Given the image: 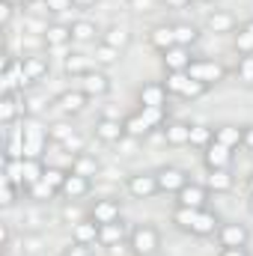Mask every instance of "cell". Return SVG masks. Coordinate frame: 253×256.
Masks as SVG:
<instances>
[{
    "instance_id": "1",
    "label": "cell",
    "mask_w": 253,
    "mask_h": 256,
    "mask_svg": "<svg viewBox=\"0 0 253 256\" xmlns=\"http://www.w3.org/2000/svg\"><path fill=\"white\" fill-rule=\"evenodd\" d=\"M173 224H176L179 230L190 232V236H212V232L220 230L218 214L208 212V208H179V206H176V212H173Z\"/></svg>"
},
{
    "instance_id": "2",
    "label": "cell",
    "mask_w": 253,
    "mask_h": 256,
    "mask_svg": "<svg viewBox=\"0 0 253 256\" xmlns=\"http://www.w3.org/2000/svg\"><path fill=\"white\" fill-rule=\"evenodd\" d=\"M167 120V108H140L131 116H126V137H146L149 131L164 126Z\"/></svg>"
},
{
    "instance_id": "3",
    "label": "cell",
    "mask_w": 253,
    "mask_h": 256,
    "mask_svg": "<svg viewBox=\"0 0 253 256\" xmlns=\"http://www.w3.org/2000/svg\"><path fill=\"white\" fill-rule=\"evenodd\" d=\"M128 248L134 256H155L161 250V232L152 224H140L128 236Z\"/></svg>"
},
{
    "instance_id": "4",
    "label": "cell",
    "mask_w": 253,
    "mask_h": 256,
    "mask_svg": "<svg viewBox=\"0 0 253 256\" xmlns=\"http://www.w3.org/2000/svg\"><path fill=\"white\" fill-rule=\"evenodd\" d=\"M164 86H167L170 96H179V98H200V96L208 92V86L200 84V80H194L188 72H167Z\"/></svg>"
},
{
    "instance_id": "5",
    "label": "cell",
    "mask_w": 253,
    "mask_h": 256,
    "mask_svg": "<svg viewBox=\"0 0 253 256\" xmlns=\"http://www.w3.org/2000/svg\"><path fill=\"white\" fill-rule=\"evenodd\" d=\"M188 74L194 80H200V84H206L208 90L212 86H218L224 78H226V68L220 63H214V60H206V57H194V63L188 66Z\"/></svg>"
},
{
    "instance_id": "6",
    "label": "cell",
    "mask_w": 253,
    "mask_h": 256,
    "mask_svg": "<svg viewBox=\"0 0 253 256\" xmlns=\"http://www.w3.org/2000/svg\"><path fill=\"white\" fill-rule=\"evenodd\" d=\"M126 188L134 200H149V196L161 194V188H158V173H131Z\"/></svg>"
},
{
    "instance_id": "7",
    "label": "cell",
    "mask_w": 253,
    "mask_h": 256,
    "mask_svg": "<svg viewBox=\"0 0 253 256\" xmlns=\"http://www.w3.org/2000/svg\"><path fill=\"white\" fill-rule=\"evenodd\" d=\"M90 218L102 226V224H116L122 220V208H120V200L114 196H104V200H96L92 208H90Z\"/></svg>"
},
{
    "instance_id": "8",
    "label": "cell",
    "mask_w": 253,
    "mask_h": 256,
    "mask_svg": "<svg viewBox=\"0 0 253 256\" xmlns=\"http://www.w3.org/2000/svg\"><path fill=\"white\" fill-rule=\"evenodd\" d=\"M202 161H206L208 170H230V164H232V149L224 146V143H218V140H212V143L202 149Z\"/></svg>"
},
{
    "instance_id": "9",
    "label": "cell",
    "mask_w": 253,
    "mask_h": 256,
    "mask_svg": "<svg viewBox=\"0 0 253 256\" xmlns=\"http://www.w3.org/2000/svg\"><path fill=\"white\" fill-rule=\"evenodd\" d=\"M176 206L179 208H206L208 206V188L196 185V182H188L182 191L176 194Z\"/></svg>"
},
{
    "instance_id": "10",
    "label": "cell",
    "mask_w": 253,
    "mask_h": 256,
    "mask_svg": "<svg viewBox=\"0 0 253 256\" xmlns=\"http://www.w3.org/2000/svg\"><path fill=\"white\" fill-rule=\"evenodd\" d=\"M248 238H250V232L244 224H220V230H218L220 248H248Z\"/></svg>"
},
{
    "instance_id": "11",
    "label": "cell",
    "mask_w": 253,
    "mask_h": 256,
    "mask_svg": "<svg viewBox=\"0 0 253 256\" xmlns=\"http://www.w3.org/2000/svg\"><path fill=\"white\" fill-rule=\"evenodd\" d=\"M188 182H190L188 173L179 170V167H164V170H158V188H161V194H179Z\"/></svg>"
},
{
    "instance_id": "12",
    "label": "cell",
    "mask_w": 253,
    "mask_h": 256,
    "mask_svg": "<svg viewBox=\"0 0 253 256\" xmlns=\"http://www.w3.org/2000/svg\"><path fill=\"white\" fill-rule=\"evenodd\" d=\"M167 86L164 80H152V84H143L140 90V108H167Z\"/></svg>"
},
{
    "instance_id": "13",
    "label": "cell",
    "mask_w": 253,
    "mask_h": 256,
    "mask_svg": "<svg viewBox=\"0 0 253 256\" xmlns=\"http://www.w3.org/2000/svg\"><path fill=\"white\" fill-rule=\"evenodd\" d=\"M90 188H92V179H90V176H84V173H78V170H68L60 194L68 196V200H80V196L90 194Z\"/></svg>"
},
{
    "instance_id": "14",
    "label": "cell",
    "mask_w": 253,
    "mask_h": 256,
    "mask_svg": "<svg viewBox=\"0 0 253 256\" xmlns=\"http://www.w3.org/2000/svg\"><path fill=\"white\" fill-rule=\"evenodd\" d=\"M80 90H84L86 96H104V92L110 90V78H108L104 72H98V68H90V72L80 78Z\"/></svg>"
},
{
    "instance_id": "15",
    "label": "cell",
    "mask_w": 253,
    "mask_h": 256,
    "mask_svg": "<svg viewBox=\"0 0 253 256\" xmlns=\"http://www.w3.org/2000/svg\"><path fill=\"white\" fill-rule=\"evenodd\" d=\"M42 74H48V60L45 57H24L21 60V86L36 84Z\"/></svg>"
},
{
    "instance_id": "16",
    "label": "cell",
    "mask_w": 253,
    "mask_h": 256,
    "mask_svg": "<svg viewBox=\"0 0 253 256\" xmlns=\"http://www.w3.org/2000/svg\"><path fill=\"white\" fill-rule=\"evenodd\" d=\"M96 137H98V140H104V143H120V140L126 137V122L104 116V120H98V122H96Z\"/></svg>"
},
{
    "instance_id": "17",
    "label": "cell",
    "mask_w": 253,
    "mask_h": 256,
    "mask_svg": "<svg viewBox=\"0 0 253 256\" xmlns=\"http://www.w3.org/2000/svg\"><path fill=\"white\" fill-rule=\"evenodd\" d=\"M42 176H45V164L39 158H24L21 161V176H18V185L21 188H33Z\"/></svg>"
},
{
    "instance_id": "18",
    "label": "cell",
    "mask_w": 253,
    "mask_h": 256,
    "mask_svg": "<svg viewBox=\"0 0 253 256\" xmlns=\"http://www.w3.org/2000/svg\"><path fill=\"white\" fill-rule=\"evenodd\" d=\"M21 114H24V104H21L18 92H3V102H0V122L9 128Z\"/></svg>"
},
{
    "instance_id": "19",
    "label": "cell",
    "mask_w": 253,
    "mask_h": 256,
    "mask_svg": "<svg viewBox=\"0 0 253 256\" xmlns=\"http://www.w3.org/2000/svg\"><path fill=\"white\" fill-rule=\"evenodd\" d=\"M86 92L84 90H68V92H63V96H57V108L63 110V114H68V116H74V114H80L84 108H86Z\"/></svg>"
},
{
    "instance_id": "20",
    "label": "cell",
    "mask_w": 253,
    "mask_h": 256,
    "mask_svg": "<svg viewBox=\"0 0 253 256\" xmlns=\"http://www.w3.org/2000/svg\"><path fill=\"white\" fill-rule=\"evenodd\" d=\"M190 63H194V57H190V48L176 45V48L164 51V68H167V72H188Z\"/></svg>"
},
{
    "instance_id": "21",
    "label": "cell",
    "mask_w": 253,
    "mask_h": 256,
    "mask_svg": "<svg viewBox=\"0 0 253 256\" xmlns=\"http://www.w3.org/2000/svg\"><path fill=\"white\" fill-rule=\"evenodd\" d=\"M122 236H126L122 220H116V224H102V226H98V244H102V248H116V244L122 242Z\"/></svg>"
},
{
    "instance_id": "22",
    "label": "cell",
    "mask_w": 253,
    "mask_h": 256,
    "mask_svg": "<svg viewBox=\"0 0 253 256\" xmlns=\"http://www.w3.org/2000/svg\"><path fill=\"white\" fill-rule=\"evenodd\" d=\"M214 140L224 143V146H230V149H238V146H244V128L220 126V128H214Z\"/></svg>"
},
{
    "instance_id": "23",
    "label": "cell",
    "mask_w": 253,
    "mask_h": 256,
    "mask_svg": "<svg viewBox=\"0 0 253 256\" xmlns=\"http://www.w3.org/2000/svg\"><path fill=\"white\" fill-rule=\"evenodd\" d=\"M149 45L155 48V51H170V48H176V33H173V27H155L152 33H149Z\"/></svg>"
},
{
    "instance_id": "24",
    "label": "cell",
    "mask_w": 253,
    "mask_h": 256,
    "mask_svg": "<svg viewBox=\"0 0 253 256\" xmlns=\"http://www.w3.org/2000/svg\"><path fill=\"white\" fill-rule=\"evenodd\" d=\"M42 143H45V137L39 131H33V128H24L21 131V152H24V158H39Z\"/></svg>"
},
{
    "instance_id": "25",
    "label": "cell",
    "mask_w": 253,
    "mask_h": 256,
    "mask_svg": "<svg viewBox=\"0 0 253 256\" xmlns=\"http://www.w3.org/2000/svg\"><path fill=\"white\" fill-rule=\"evenodd\" d=\"M74 242L78 244H86V248H92L96 242H98V224L90 218V220H80V224H74Z\"/></svg>"
},
{
    "instance_id": "26",
    "label": "cell",
    "mask_w": 253,
    "mask_h": 256,
    "mask_svg": "<svg viewBox=\"0 0 253 256\" xmlns=\"http://www.w3.org/2000/svg\"><path fill=\"white\" fill-rule=\"evenodd\" d=\"M45 42H48V48H63L68 42H74V39H72V27H66V24H51V27L45 30Z\"/></svg>"
},
{
    "instance_id": "27",
    "label": "cell",
    "mask_w": 253,
    "mask_h": 256,
    "mask_svg": "<svg viewBox=\"0 0 253 256\" xmlns=\"http://www.w3.org/2000/svg\"><path fill=\"white\" fill-rule=\"evenodd\" d=\"M164 137L170 146H185V143H190V126L188 122H167Z\"/></svg>"
},
{
    "instance_id": "28",
    "label": "cell",
    "mask_w": 253,
    "mask_h": 256,
    "mask_svg": "<svg viewBox=\"0 0 253 256\" xmlns=\"http://www.w3.org/2000/svg\"><path fill=\"white\" fill-rule=\"evenodd\" d=\"M206 188L214 194H224L232 188V173L230 170H208V182H206Z\"/></svg>"
},
{
    "instance_id": "29",
    "label": "cell",
    "mask_w": 253,
    "mask_h": 256,
    "mask_svg": "<svg viewBox=\"0 0 253 256\" xmlns=\"http://www.w3.org/2000/svg\"><path fill=\"white\" fill-rule=\"evenodd\" d=\"M206 24H208V30H214V33H232V30H236V18H232L230 12H212V15L206 18Z\"/></svg>"
},
{
    "instance_id": "30",
    "label": "cell",
    "mask_w": 253,
    "mask_h": 256,
    "mask_svg": "<svg viewBox=\"0 0 253 256\" xmlns=\"http://www.w3.org/2000/svg\"><path fill=\"white\" fill-rule=\"evenodd\" d=\"M236 51H238L242 57H244V54H253V18L238 27V33H236Z\"/></svg>"
},
{
    "instance_id": "31",
    "label": "cell",
    "mask_w": 253,
    "mask_h": 256,
    "mask_svg": "<svg viewBox=\"0 0 253 256\" xmlns=\"http://www.w3.org/2000/svg\"><path fill=\"white\" fill-rule=\"evenodd\" d=\"M173 33H176V45H182V48H190L200 42V30L194 24H176Z\"/></svg>"
},
{
    "instance_id": "32",
    "label": "cell",
    "mask_w": 253,
    "mask_h": 256,
    "mask_svg": "<svg viewBox=\"0 0 253 256\" xmlns=\"http://www.w3.org/2000/svg\"><path fill=\"white\" fill-rule=\"evenodd\" d=\"M102 42H104V45H110V48H116V51H122L128 42H131V36H128L126 27H110V30L102 36Z\"/></svg>"
},
{
    "instance_id": "33",
    "label": "cell",
    "mask_w": 253,
    "mask_h": 256,
    "mask_svg": "<svg viewBox=\"0 0 253 256\" xmlns=\"http://www.w3.org/2000/svg\"><path fill=\"white\" fill-rule=\"evenodd\" d=\"M86 72H90V63H86L84 54H68L66 57V74L68 78H84Z\"/></svg>"
},
{
    "instance_id": "34",
    "label": "cell",
    "mask_w": 253,
    "mask_h": 256,
    "mask_svg": "<svg viewBox=\"0 0 253 256\" xmlns=\"http://www.w3.org/2000/svg\"><path fill=\"white\" fill-rule=\"evenodd\" d=\"M212 140H214V128L190 126V146H200V149H206V146H208Z\"/></svg>"
},
{
    "instance_id": "35",
    "label": "cell",
    "mask_w": 253,
    "mask_h": 256,
    "mask_svg": "<svg viewBox=\"0 0 253 256\" xmlns=\"http://www.w3.org/2000/svg\"><path fill=\"white\" fill-rule=\"evenodd\" d=\"M72 39H74V42H92V39H96V24H90V21H74V24H72Z\"/></svg>"
},
{
    "instance_id": "36",
    "label": "cell",
    "mask_w": 253,
    "mask_h": 256,
    "mask_svg": "<svg viewBox=\"0 0 253 256\" xmlns=\"http://www.w3.org/2000/svg\"><path fill=\"white\" fill-rule=\"evenodd\" d=\"M116 60H120V51H116V48H110V45H104V42L96 48V63L110 66V63H116Z\"/></svg>"
},
{
    "instance_id": "37",
    "label": "cell",
    "mask_w": 253,
    "mask_h": 256,
    "mask_svg": "<svg viewBox=\"0 0 253 256\" xmlns=\"http://www.w3.org/2000/svg\"><path fill=\"white\" fill-rule=\"evenodd\" d=\"M27 194H30L33 200H51V196H57V191H54V188H51L45 179H39L33 188H27Z\"/></svg>"
},
{
    "instance_id": "38",
    "label": "cell",
    "mask_w": 253,
    "mask_h": 256,
    "mask_svg": "<svg viewBox=\"0 0 253 256\" xmlns=\"http://www.w3.org/2000/svg\"><path fill=\"white\" fill-rule=\"evenodd\" d=\"M238 78L244 80V84H253V54H244V57H238Z\"/></svg>"
},
{
    "instance_id": "39",
    "label": "cell",
    "mask_w": 253,
    "mask_h": 256,
    "mask_svg": "<svg viewBox=\"0 0 253 256\" xmlns=\"http://www.w3.org/2000/svg\"><path fill=\"white\" fill-rule=\"evenodd\" d=\"M18 188H21L18 182H12L9 176H3V194H0V202H3V206H12V202H15V194H18Z\"/></svg>"
},
{
    "instance_id": "40",
    "label": "cell",
    "mask_w": 253,
    "mask_h": 256,
    "mask_svg": "<svg viewBox=\"0 0 253 256\" xmlns=\"http://www.w3.org/2000/svg\"><path fill=\"white\" fill-rule=\"evenodd\" d=\"M48 137L57 140V143H66V140H72V128L66 126V122H57L54 128H48Z\"/></svg>"
},
{
    "instance_id": "41",
    "label": "cell",
    "mask_w": 253,
    "mask_h": 256,
    "mask_svg": "<svg viewBox=\"0 0 253 256\" xmlns=\"http://www.w3.org/2000/svg\"><path fill=\"white\" fill-rule=\"evenodd\" d=\"M96 167H98V164H96V158H90V155H84V152L78 155V167H74L78 173H84V176H92V173H96Z\"/></svg>"
},
{
    "instance_id": "42",
    "label": "cell",
    "mask_w": 253,
    "mask_h": 256,
    "mask_svg": "<svg viewBox=\"0 0 253 256\" xmlns=\"http://www.w3.org/2000/svg\"><path fill=\"white\" fill-rule=\"evenodd\" d=\"M60 256H92V254H90V248H86V244H78V242H74V244H68Z\"/></svg>"
},
{
    "instance_id": "43",
    "label": "cell",
    "mask_w": 253,
    "mask_h": 256,
    "mask_svg": "<svg viewBox=\"0 0 253 256\" xmlns=\"http://www.w3.org/2000/svg\"><path fill=\"white\" fill-rule=\"evenodd\" d=\"M131 3V9H137V12H149L152 9V0H128Z\"/></svg>"
},
{
    "instance_id": "44",
    "label": "cell",
    "mask_w": 253,
    "mask_h": 256,
    "mask_svg": "<svg viewBox=\"0 0 253 256\" xmlns=\"http://www.w3.org/2000/svg\"><path fill=\"white\" fill-rule=\"evenodd\" d=\"M218 256H248V250L244 248H220Z\"/></svg>"
},
{
    "instance_id": "45",
    "label": "cell",
    "mask_w": 253,
    "mask_h": 256,
    "mask_svg": "<svg viewBox=\"0 0 253 256\" xmlns=\"http://www.w3.org/2000/svg\"><path fill=\"white\" fill-rule=\"evenodd\" d=\"M9 18H12V3H3V6H0V21L9 24Z\"/></svg>"
},
{
    "instance_id": "46",
    "label": "cell",
    "mask_w": 253,
    "mask_h": 256,
    "mask_svg": "<svg viewBox=\"0 0 253 256\" xmlns=\"http://www.w3.org/2000/svg\"><path fill=\"white\" fill-rule=\"evenodd\" d=\"M244 146L253 152V126H244Z\"/></svg>"
},
{
    "instance_id": "47",
    "label": "cell",
    "mask_w": 253,
    "mask_h": 256,
    "mask_svg": "<svg viewBox=\"0 0 253 256\" xmlns=\"http://www.w3.org/2000/svg\"><path fill=\"white\" fill-rule=\"evenodd\" d=\"M164 3H167L170 9H182V6H190L194 0H164Z\"/></svg>"
},
{
    "instance_id": "48",
    "label": "cell",
    "mask_w": 253,
    "mask_h": 256,
    "mask_svg": "<svg viewBox=\"0 0 253 256\" xmlns=\"http://www.w3.org/2000/svg\"><path fill=\"white\" fill-rule=\"evenodd\" d=\"M68 3H72V6H78V9H86V6H92L96 0H68Z\"/></svg>"
},
{
    "instance_id": "49",
    "label": "cell",
    "mask_w": 253,
    "mask_h": 256,
    "mask_svg": "<svg viewBox=\"0 0 253 256\" xmlns=\"http://www.w3.org/2000/svg\"><path fill=\"white\" fill-rule=\"evenodd\" d=\"M0 242H3V244L9 242V226H3V230H0Z\"/></svg>"
},
{
    "instance_id": "50",
    "label": "cell",
    "mask_w": 253,
    "mask_h": 256,
    "mask_svg": "<svg viewBox=\"0 0 253 256\" xmlns=\"http://www.w3.org/2000/svg\"><path fill=\"white\" fill-rule=\"evenodd\" d=\"M3 3H12V6H18V3H33V0H3Z\"/></svg>"
},
{
    "instance_id": "51",
    "label": "cell",
    "mask_w": 253,
    "mask_h": 256,
    "mask_svg": "<svg viewBox=\"0 0 253 256\" xmlns=\"http://www.w3.org/2000/svg\"><path fill=\"white\" fill-rule=\"evenodd\" d=\"M248 191L253 194V173H250V179H248Z\"/></svg>"
},
{
    "instance_id": "52",
    "label": "cell",
    "mask_w": 253,
    "mask_h": 256,
    "mask_svg": "<svg viewBox=\"0 0 253 256\" xmlns=\"http://www.w3.org/2000/svg\"><path fill=\"white\" fill-rule=\"evenodd\" d=\"M248 208H250V214H253V194H250V200H248Z\"/></svg>"
}]
</instances>
